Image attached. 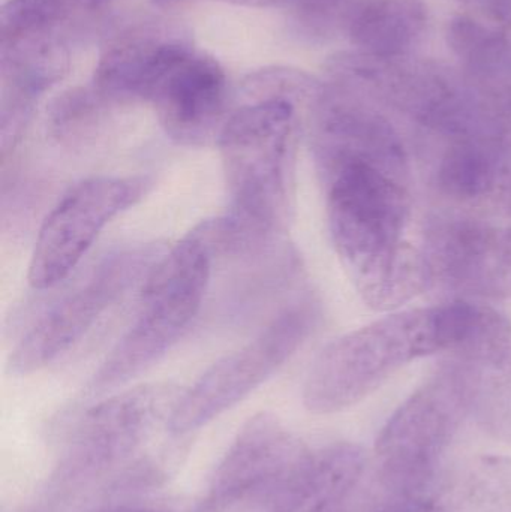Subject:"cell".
I'll list each match as a JSON object with an SVG mask.
<instances>
[{
    "label": "cell",
    "mask_w": 511,
    "mask_h": 512,
    "mask_svg": "<svg viewBox=\"0 0 511 512\" xmlns=\"http://www.w3.org/2000/svg\"><path fill=\"white\" fill-rule=\"evenodd\" d=\"M384 161L389 158L368 153L317 158L336 251L360 294L377 309L404 303L429 279L426 259L405 240L407 192Z\"/></svg>",
    "instance_id": "6da1fadb"
},
{
    "label": "cell",
    "mask_w": 511,
    "mask_h": 512,
    "mask_svg": "<svg viewBox=\"0 0 511 512\" xmlns=\"http://www.w3.org/2000/svg\"><path fill=\"white\" fill-rule=\"evenodd\" d=\"M299 110L279 99L252 101L230 114L218 143L230 206L222 216L245 249L281 245L294 210Z\"/></svg>",
    "instance_id": "7a4b0ae2"
},
{
    "label": "cell",
    "mask_w": 511,
    "mask_h": 512,
    "mask_svg": "<svg viewBox=\"0 0 511 512\" xmlns=\"http://www.w3.org/2000/svg\"><path fill=\"white\" fill-rule=\"evenodd\" d=\"M213 265L209 231L201 222L147 274L137 315L90 379L87 396L99 397L128 384L182 339L203 306Z\"/></svg>",
    "instance_id": "3957f363"
},
{
    "label": "cell",
    "mask_w": 511,
    "mask_h": 512,
    "mask_svg": "<svg viewBox=\"0 0 511 512\" xmlns=\"http://www.w3.org/2000/svg\"><path fill=\"white\" fill-rule=\"evenodd\" d=\"M444 352L438 306L386 316L339 337L312 364L303 403L314 414H335L374 393L417 358Z\"/></svg>",
    "instance_id": "277c9868"
},
{
    "label": "cell",
    "mask_w": 511,
    "mask_h": 512,
    "mask_svg": "<svg viewBox=\"0 0 511 512\" xmlns=\"http://www.w3.org/2000/svg\"><path fill=\"white\" fill-rule=\"evenodd\" d=\"M479 375L450 366L416 391L377 439L381 483L390 495L428 496L441 457L473 409Z\"/></svg>",
    "instance_id": "5b68a950"
},
{
    "label": "cell",
    "mask_w": 511,
    "mask_h": 512,
    "mask_svg": "<svg viewBox=\"0 0 511 512\" xmlns=\"http://www.w3.org/2000/svg\"><path fill=\"white\" fill-rule=\"evenodd\" d=\"M315 322L311 303L279 313L251 342L225 355L182 391L168 421L171 435L203 429L269 381L303 345Z\"/></svg>",
    "instance_id": "8992f818"
},
{
    "label": "cell",
    "mask_w": 511,
    "mask_h": 512,
    "mask_svg": "<svg viewBox=\"0 0 511 512\" xmlns=\"http://www.w3.org/2000/svg\"><path fill=\"white\" fill-rule=\"evenodd\" d=\"M162 255L158 245H138L105 256L83 282L27 328L9 355V372L27 376L54 363L80 342L137 280L146 279Z\"/></svg>",
    "instance_id": "52a82bcc"
},
{
    "label": "cell",
    "mask_w": 511,
    "mask_h": 512,
    "mask_svg": "<svg viewBox=\"0 0 511 512\" xmlns=\"http://www.w3.org/2000/svg\"><path fill=\"white\" fill-rule=\"evenodd\" d=\"M180 393L170 384L141 385L81 412L54 478L57 489L81 486L125 466L161 424L168 426Z\"/></svg>",
    "instance_id": "ba28073f"
},
{
    "label": "cell",
    "mask_w": 511,
    "mask_h": 512,
    "mask_svg": "<svg viewBox=\"0 0 511 512\" xmlns=\"http://www.w3.org/2000/svg\"><path fill=\"white\" fill-rule=\"evenodd\" d=\"M149 176L93 177L69 189L45 216L30 258V286L44 291L72 273L101 231L140 203L152 188Z\"/></svg>",
    "instance_id": "9c48e42d"
},
{
    "label": "cell",
    "mask_w": 511,
    "mask_h": 512,
    "mask_svg": "<svg viewBox=\"0 0 511 512\" xmlns=\"http://www.w3.org/2000/svg\"><path fill=\"white\" fill-rule=\"evenodd\" d=\"M149 102L170 140L207 146L218 141L230 117L227 75L213 57L189 47L162 75Z\"/></svg>",
    "instance_id": "30bf717a"
},
{
    "label": "cell",
    "mask_w": 511,
    "mask_h": 512,
    "mask_svg": "<svg viewBox=\"0 0 511 512\" xmlns=\"http://www.w3.org/2000/svg\"><path fill=\"white\" fill-rule=\"evenodd\" d=\"M309 451L276 415L249 418L215 469L200 512H210L287 478Z\"/></svg>",
    "instance_id": "8fae6325"
},
{
    "label": "cell",
    "mask_w": 511,
    "mask_h": 512,
    "mask_svg": "<svg viewBox=\"0 0 511 512\" xmlns=\"http://www.w3.org/2000/svg\"><path fill=\"white\" fill-rule=\"evenodd\" d=\"M191 44L159 24L117 33L102 50L93 89L107 104L150 101L156 84Z\"/></svg>",
    "instance_id": "7c38bea8"
},
{
    "label": "cell",
    "mask_w": 511,
    "mask_h": 512,
    "mask_svg": "<svg viewBox=\"0 0 511 512\" xmlns=\"http://www.w3.org/2000/svg\"><path fill=\"white\" fill-rule=\"evenodd\" d=\"M429 277L485 295L511 294V230L459 222L435 234Z\"/></svg>",
    "instance_id": "4fadbf2b"
},
{
    "label": "cell",
    "mask_w": 511,
    "mask_h": 512,
    "mask_svg": "<svg viewBox=\"0 0 511 512\" xmlns=\"http://www.w3.org/2000/svg\"><path fill=\"white\" fill-rule=\"evenodd\" d=\"M69 50L60 29H32L0 36L2 96L36 105L39 96L65 78Z\"/></svg>",
    "instance_id": "5bb4252c"
},
{
    "label": "cell",
    "mask_w": 511,
    "mask_h": 512,
    "mask_svg": "<svg viewBox=\"0 0 511 512\" xmlns=\"http://www.w3.org/2000/svg\"><path fill=\"white\" fill-rule=\"evenodd\" d=\"M428 21L423 0H362L347 35L363 54L393 59L419 44Z\"/></svg>",
    "instance_id": "9a60e30c"
},
{
    "label": "cell",
    "mask_w": 511,
    "mask_h": 512,
    "mask_svg": "<svg viewBox=\"0 0 511 512\" xmlns=\"http://www.w3.org/2000/svg\"><path fill=\"white\" fill-rule=\"evenodd\" d=\"M501 174L494 156L479 147L459 146L444 158L440 182L452 197L482 200L497 191Z\"/></svg>",
    "instance_id": "2e32d148"
},
{
    "label": "cell",
    "mask_w": 511,
    "mask_h": 512,
    "mask_svg": "<svg viewBox=\"0 0 511 512\" xmlns=\"http://www.w3.org/2000/svg\"><path fill=\"white\" fill-rule=\"evenodd\" d=\"M107 102L95 89H71L54 99L48 111V131L63 146H80L95 134Z\"/></svg>",
    "instance_id": "e0dca14e"
},
{
    "label": "cell",
    "mask_w": 511,
    "mask_h": 512,
    "mask_svg": "<svg viewBox=\"0 0 511 512\" xmlns=\"http://www.w3.org/2000/svg\"><path fill=\"white\" fill-rule=\"evenodd\" d=\"M242 90L251 102L279 99L296 105L297 110L302 107L309 110L323 86L305 72L285 66H270L251 72L243 81Z\"/></svg>",
    "instance_id": "ac0fdd59"
},
{
    "label": "cell",
    "mask_w": 511,
    "mask_h": 512,
    "mask_svg": "<svg viewBox=\"0 0 511 512\" xmlns=\"http://www.w3.org/2000/svg\"><path fill=\"white\" fill-rule=\"evenodd\" d=\"M362 0H296L290 11L297 23L312 35H335L350 29Z\"/></svg>",
    "instance_id": "d6986e66"
},
{
    "label": "cell",
    "mask_w": 511,
    "mask_h": 512,
    "mask_svg": "<svg viewBox=\"0 0 511 512\" xmlns=\"http://www.w3.org/2000/svg\"><path fill=\"white\" fill-rule=\"evenodd\" d=\"M299 466L279 483L210 512H294V477Z\"/></svg>",
    "instance_id": "ffe728a7"
},
{
    "label": "cell",
    "mask_w": 511,
    "mask_h": 512,
    "mask_svg": "<svg viewBox=\"0 0 511 512\" xmlns=\"http://www.w3.org/2000/svg\"><path fill=\"white\" fill-rule=\"evenodd\" d=\"M92 512H200V501H183L180 498H150L132 496L107 502Z\"/></svg>",
    "instance_id": "44dd1931"
},
{
    "label": "cell",
    "mask_w": 511,
    "mask_h": 512,
    "mask_svg": "<svg viewBox=\"0 0 511 512\" xmlns=\"http://www.w3.org/2000/svg\"><path fill=\"white\" fill-rule=\"evenodd\" d=\"M374 512H443L440 505L428 496H396L387 499Z\"/></svg>",
    "instance_id": "7402d4cb"
},
{
    "label": "cell",
    "mask_w": 511,
    "mask_h": 512,
    "mask_svg": "<svg viewBox=\"0 0 511 512\" xmlns=\"http://www.w3.org/2000/svg\"><path fill=\"white\" fill-rule=\"evenodd\" d=\"M230 5L246 6V8H284L290 9L296 0H218Z\"/></svg>",
    "instance_id": "603a6c76"
},
{
    "label": "cell",
    "mask_w": 511,
    "mask_h": 512,
    "mask_svg": "<svg viewBox=\"0 0 511 512\" xmlns=\"http://www.w3.org/2000/svg\"><path fill=\"white\" fill-rule=\"evenodd\" d=\"M81 3H84L86 6L95 5L99 0H80Z\"/></svg>",
    "instance_id": "cb8c5ba5"
}]
</instances>
